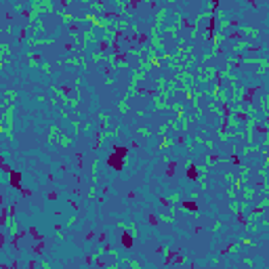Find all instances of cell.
<instances>
[{
	"label": "cell",
	"instance_id": "6da1fadb",
	"mask_svg": "<svg viewBox=\"0 0 269 269\" xmlns=\"http://www.w3.org/2000/svg\"><path fill=\"white\" fill-rule=\"evenodd\" d=\"M128 153V149L126 147H114V153L107 158V166L109 168H114V170H122V166H124V162H122V158Z\"/></svg>",
	"mask_w": 269,
	"mask_h": 269
},
{
	"label": "cell",
	"instance_id": "7a4b0ae2",
	"mask_svg": "<svg viewBox=\"0 0 269 269\" xmlns=\"http://www.w3.org/2000/svg\"><path fill=\"white\" fill-rule=\"evenodd\" d=\"M11 187L21 189V173H17V170H13V173H11Z\"/></svg>",
	"mask_w": 269,
	"mask_h": 269
},
{
	"label": "cell",
	"instance_id": "3957f363",
	"mask_svg": "<svg viewBox=\"0 0 269 269\" xmlns=\"http://www.w3.org/2000/svg\"><path fill=\"white\" fill-rule=\"evenodd\" d=\"M122 246H124V248H132V238H130L128 231L122 234Z\"/></svg>",
	"mask_w": 269,
	"mask_h": 269
},
{
	"label": "cell",
	"instance_id": "277c9868",
	"mask_svg": "<svg viewBox=\"0 0 269 269\" xmlns=\"http://www.w3.org/2000/svg\"><path fill=\"white\" fill-rule=\"evenodd\" d=\"M187 179H191V181L198 179V170H196V166H189V168H187Z\"/></svg>",
	"mask_w": 269,
	"mask_h": 269
},
{
	"label": "cell",
	"instance_id": "5b68a950",
	"mask_svg": "<svg viewBox=\"0 0 269 269\" xmlns=\"http://www.w3.org/2000/svg\"><path fill=\"white\" fill-rule=\"evenodd\" d=\"M183 208H189V210H198V204H194V202H183Z\"/></svg>",
	"mask_w": 269,
	"mask_h": 269
},
{
	"label": "cell",
	"instance_id": "8992f818",
	"mask_svg": "<svg viewBox=\"0 0 269 269\" xmlns=\"http://www.w3.org/2000/svg\"><path fill=\"white\" fill-rule=\"evenodd\" d=\"M175 166H177L175 162H170V164H168V177H173V175H175Z\"/></svg>",
	"mask_w": 269,
	"mask_h": 269
},
{
	"label": "cell",
	"instance_id": "52a82bcc",
	"mask_svg": "<svg viewBox=\"0 0 269 269\" xmlns=\"http://www.w3.org/2000/svg\"><path fill=\"white\" fill-rule=\"evenodd\" d=\"M30 235H34L36 240H40V235H38V229H36V227H30Z\"/></svg>",
	"mask_w": 269,
	"mask_h": 269
},
{
	"label": "cell",
	"instance_id": "ba28073f",
	"mask_svg": "<svg viewBox=\"0 0 269 269\" xmlns=\"http://www.w3.org/2000/svg\"><path fill=\"white\" fill-rule=\"evenodd\" d=\"M42 248H44V242H40V244L36 246V248H34V252H36V255H40V250H42Z\"/></svg>",
	"mask_w": 269,
	"mask_h": 269
},
{
	"label": "cell",
	"instance_id": "9c48e42d",
	"mask_svg": "<svg viewBox=\"0 0 269 269\" xmlns=\"http://www.w3.org/2000/svg\"><path fill=\"white\" fill-rule=\"evenodd\" d=\"M4 221H6V210L0 212V223H4Z\"/></svg>",
	"mask_w": 269,
	"mask_h": 269
}]
</instances>
